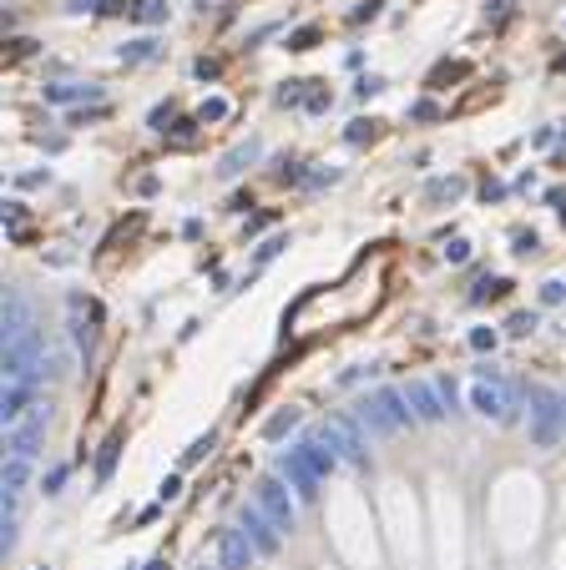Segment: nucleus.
<instances>
[{"label": "nucleus", "mask_w": 566, "mask_h": 570, "mask_svg": "<svg viewBox=\"0 0 566 570\" xmlns=\"http://www.w3.org/2000/svg\"><path fill=\"white\" fill-rule=\"evenodd\" d=\"M410 399H405V389H379L370 399V404H360V424L374 434H389V430H405V424H415V409H405Z\"/></svg>", "instance_id": "obj_1"}, {"label": "nucleus", "mask_w": 566, "mask_h": 570, "mask_svg": "<svg viewBox=\"0 0 566 570\" xmlns=\"http://www.w3.org/2000/svg\"><path fill=\"white\" fill-rule=\"evenodd\" d=\"M526 399H531V444H536V449H552V444L566 434L561 394H552V389H531Z\"/></svg>", "instance_id": "obj_2"}, {"label": "nucleus", "mask_w": 566, "mask_h": 570, "mask_svg": "<svg viewBox=\"0 0 566 570\" xmlns=\"http://www.w3.org/2000/svg\"><path fill=\"white\" fill-rule=\"evenodd\" d=\"M314 444L334 449L339 465H360V459H364V439H360V430H354V419H349V414H329V424L314 430Z\"/></svg>", "instance_id": "obj_3"}, {"label": "nucleus", "mask_w": 566, "mask_h": 570, "mask_svg": "<svg viewBox=\"0 0 566 570\" xmlns=\"http://www.w3.org/2000/svg\"><path fill=\"white\" fill-rule=\"evenodd\" d=\"M283 475H263V480H258V490H253V505L263 510V515L273 520V525H278V535H288L298 525V510H294V500H288V490H283Z\"/></svg>", "instance_id": "obj_4"}, {"label": "nucleus", "mask_w": 566, "mask_h": 570, "mask_svg": "<svg viewBox=\"0 0 566 570\" xmlns=\"http://www.w3.org/2000/svg\"><path fill=\"white\" fill-rule=\"evenodd\" d=\"M46 424H51V404H46V399H36V404H31V414L21 419V424H11V430H5V449H11L15 459H36Z\"/></svg>", "instance_id": "obj_5"}, {"label": "nucleus", "mask_w": 566, "mask_h": 570, "mask_svg": "<svg viewBox=\"0 0 566 570\" xmlns=\"http://www.w3.org/2000/svg\"><path fill=\"white\" fill-rule=\"evenodd\" d=\"M238 530H243L248 540H253L258 556H273V550H278V540H283L278 525H273V520L263 515L258 505H243V510H238Z\"/></svg>", "instance_id": "obj_6"}, {"label": "nucleus", "mask_w": 566, "mask_h": 570, "mask_svg": "<svg viewBox=\"0 0 566 570\" xmlns=\"http://www.w3.org/2000/svg\"><path fill=\"white\" fill-rule=\"evenodd\" d=\"M278 475L298 490V500H314V494H319V475H314V465L304 459V449H288V455L278 459Z\"/></svg>", "instance_id": "obj_7"}, {"label": "nucleus", "mask_w": 566, "mask_h": 570, "mask_svg": "<svg viewBox=\"0 0 566 570\" xmlns=\"http://www.w3.org/2000/svg\"><path fill=\"white\" fill-rule=\"evenodd\" d=\"M253 540H248L243 530H223V540H218V565L223 570H248L253 565Z\"/></svg>", "instance_id": "obj_8"}, {"label": "nucleus", "mask_w": 566, "mask_h": 570, "mask_svg": "<svg viewBox=\"0 0 566 570\" xmlns=\"http://www.w3.org/2000/svg\"><path fill=\"white\" fill-rule=\"evenodd\" d=\"M405 399H410L415 419H424V424H435V419H445V404H440V389H435V384L415 379L410 389H405Z\"/></svg>", "instance_id": "obj_9"}, {"label": "nucleus", "mask_w": 566, "mask_h": 570, "mask_svg": "<svg viewBox=\"0 0 566 570\" xmlns=\"http://www.w3.org/2000/svg\"><path fill=\"white\" fill-rule=\"evenodd\" d=\"M26 480H31V459H5V475H0V500L5 505H15L21 494H26Z\"/></svg>", "instance_id": "obj_10"}, {"label": "nucleus", "mask_w": 566, "mask_h": 570, "mask_svg": "<svg viewBox=\"0 0 566 570\" xmlns=\"http://www.w3.org/2000/svg\"><path fill=\"white\" fill-rule=\"evenodd\" d=\"M258 152H263V147H258V137L238 141L233 152H223V162H218V177H223V182H233V177H238V172H243L248 162H258Z\"/></svg>", "instance_id": "obj_11"}, {"label": "nucleus", "mask_w": 566, "mask_h": 570, "mask_svg": "<svg viewBox=\"0 0 566 570\" xmlns=\"http://www.w3.org/2000/svg\"><path fill=\"white\" fill-rule=\"evenodd\" d=\"M46 102H102V86H46Z\"/></svg>", "instance_id": "obj_12"}, {"label": "nucleus", "mask_w": 566, "mask_h": 570, "mask_svg": "<svg viewBox=\"0 0 566 570\" xmlns=\"http://www.w3.org/2000/svg\"><path fill=\"white\" fill-rule=\"evenodd\" d=\"M298 449H304V459L314 465V475H319V480L339 465V455H334V449H324V444H314V439H309V444H298Z\"/></svg>", "instance_id": "obj_13"}, {"label": "nucleus", "mask_w": 566, "mask_h": 570, "mask_svg": "<svg viewBox=\"0 0 566 570\" xmlns=\"http://www.w3.org/2000/svg\"><path fill=\"white\" fill-rule=\"evenodd\" d=\"M461 192H465V182H461V177H440V182H430V197H435V203H455Z\"/></svg>", "instance_id": "obj_14"}, {"label": "nucleus", "mask_w": 566, "mask_h": 570, "mask_svg": "<svg viewBox=\"0 0 566 570\" xmlns=\"http://www.w3.org/2000/svg\"><path fill=\"white\" fill-rule=\"evenodd\" d=\"M294 424H298V409H278V414L263 424V434H269V439H278V434H288Z\"/></svg>", "instance_id": "obj_15"}, {"label": "nucleus", "mask_w": 566, "mask_h": 570, "mask_svg": "<svg viewBox=\"0 0 566 570\" xmlns=\"http://www.w3.org/2000/svg\"><path fill=\"white\" fill-rule=\"evenodd\" d=\"M116 449H122V434H112V439L102 444V455H96V475H102V480L112 475V465H116Z\"/></svg>", "instance_id": "obj_16"}, {"label": "nucleus", "mask_w": 566, "mask_h": 570, "mask_svg": "<svg viewBox=\"0 0 566 570\" xmlns=\"http://www.w3.org/2000/svg\"><path fill=\"white\" fill-rule=\"evenodd\" d=\"M531 329H536V313H511V323H506V333H516V339H526Z\"/></svg>", "instance_id": "obj_17"}, {"label": "nucleus", "mask_w": 566, "mask_h": 570, "mask_svg": "<svg viewBox=\"0 0 566 570\" xmlns=\"http://www.w3.org/2000/svg\"><path fill=\"white\" fill-rule=\"evenodd\" d=\"M61 484H66V465L46 469V480H41V490H46V494H61Z\"/></svg>", "instance_id": "obj_18"}, {"label": "nucleus", "mask_w": 566, "mask_h": 570, "mask_svg": "<svg viewBox=\"0 0 566 570\" xmlns=\"http://www.w3.org/2000/svg\"><path fill=\"white\" fill-rule=\"evenodd\" d=\"M152 56V41H132V46H122V61H147Z\"/></svg>", "instance_id": "obj_19"}, {"label": "nucleus", "mask_w": 566, "mask_h": 570, "mask_svg": "<svg viewBox=\"0 0 566 570\" xmlns=\"http://www.w3.org/2000/svg\"><path fill=\"white\" fill-rule=\"evenodd\" d=\"M142 21H168V5H162V0H142Z\"/></svg>", "instance_id": "obj_20"}, {"label": "nucleus", "mask_w": 566, "mask_h": 570, "mask_svg": "<svg viewBox=\"0 0 566 570\" xmlns=\"http://www.w3.org/2000/svg\"><path fill=\"white\" fill-rule=\"evenodd\" d=\"M445 258H451V263H465V258H470V242H465V238H451V242H445Z\"/></svg>", "instance_id": "obj_21"}, {"label": "nucleus", "mask_w": 566, "mask_h": 570, "mask_svg": "<svg viewBox=\"0 0 566 570\" xmlns=\"http://www.w3.org/2000/svg\"><path fill=\"white\" fill-rule=\"evenodd\" d=\"M223 116H228V102H223V96L203 102V122H223Z\"/></svg>", "instance_id": "obj_22"}, {"label": "nucleus", "mask_w": 566, "mask_h": 570, "mask_svg": "<svg viewBox=\"0 0 566 570\" xmlns=\"http://www.w3.org/2000/svg\"><path fill=\"white\" fill-rule=\"evenodd\" d=\"M470 348H480V354L496 348V333H490V329H470Z\"/></svg>", "instance_id": "obj_23"}, {"label": "nucleus", "mask_w": 566, "mask_h": 570, "mask_svg": "<svg viewBox=\"0 0 566 570\" xmlns=\"http://www.w3.org/2000/svg\"><path fill=\"white\" fill-rule=\"evenodd\" d=\"M207 449H213V434H207V439H197L193 449H187V455H182V465H197V459H203Z\"/></svg>", "instance_id": "obj_24"}, {"label": "nucleus", "mask_w": 566, "mask_h": 570, "mask_svg": "<svg viewBox=\"0 0 566 570\" xmlns=\"http://www.w3.org/2000/svg\"><path fill=\"white\" fill-rule=\"evenodd\" d=\"M314 46V31H294V36H288V51H309Z\"/></svg>", "instance_id": "obj_25"}, {"label": "nucleus", "mask_w": 566, "mask_h": 570, "mask_svg": "<svg viewBox=\"0 0 566 570\" xmlns=\"http://www.w3.org/2000/svg\"><path fill=\"white\" fill-rule=\"evenodd\" d=\"M566 298V283H546V288H541V303H561Z\"/></svg>", "instance_id": "obj_26"}, {"label": "nucleus", "mask_w": 566, "mask_h": 570, "mask_svg": "<svg viewBox=\"0 0 566 570\" xmlns=\"http://www.w3.org/2000/svg\"><path fill=\"white\" fill-rule=\"evenodd\" d=\"M278 248H288V238H269L263 248H258V263H269V258L278 253Z\"/></svg>", "instance_id": "obj_27"}, {"label": "nucleus", "mask_w": 566, "mask_h": 570, "mask_svg": "<svg viewBox=\"0 0 566 570\" xmlns=\"http://www.w3.org/2000/svg\"><path fill=\"white\" fill-rule=\"evenodd\" d=\"M435 389H440V404L455 409V384H451V379H435Z\"/></svg>", "instance_id": "obj_28"}, {"label": "nucleus", "mask_w": 566, "mask_h": 570, "mask_svg": "<svg viewBox=\"0 0 566 570\" xmlns=\"http://www.w3.org/2000/svg\"><path fill=\"white\" fill-rule=\"evenodd\" d=\"M157 494H162V500H178V494H182V480H178V475H168V480H162V490H157Z\"/></svg>", "instance_id": "obj_29"}, {"label": "nucleus", "mask_w": 566, "mask_h": 570, "mask_svg": "<svg viewBox=\"0 0 566 570\" xmlns=\"http://www.w3.org/2000/svg\"><path fill=\"white\" fill-rule=\"evenodd\" d=\"M147 570H168V560H162V556H157V560H152V565H147Z\"/></svg>", "instance_id": "obj_30"}, {"label": "nucleus", "mask_w": 566, "mask_h": 570, "mask_svg": "<svg viewBox=\"0 0 566 570\" xmlns=\"http://www.w3.org/2000/svg\"><path fill=\"white\" fill-rule=\"evenodd\" d=\"M561 419H566V394H561Z\"/></svg>", "instance_id": "obj_31"}]
</instances>
